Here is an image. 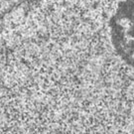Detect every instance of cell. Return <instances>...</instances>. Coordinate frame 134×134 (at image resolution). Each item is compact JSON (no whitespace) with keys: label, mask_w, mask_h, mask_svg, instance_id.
Segmentation results:
<instances>
[{"label":"cell","mask_w":134,"mask_h":134,"mask_svg":"<svg viewBox=\"0 0 134 134\" xmlns=\"http://www.w3.org/2000/svg\"><path fill=\"white\" fill-rule=\"evenodd\" d=\"M4 1H7V2H8V1H11V0H4Z\"/></svg>","instance_id":"1"}]
</instances>
